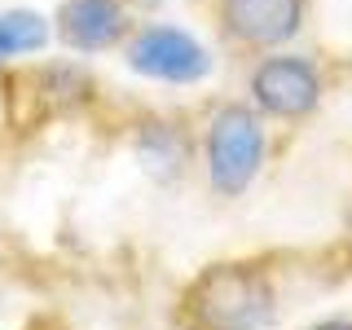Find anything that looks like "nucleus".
<instances>
[{
  "mask_svg": "<svg viewBox=\"0 0 352 330\" xmlns=\"http://www.w3.org/2000/svg\"><path fill=\"white\" fill-rule=\"evenodd\" d=\"M278 313L269 273L256 264H212L185 291L190 330H264Z\"/></svg>",
  "mask_w": 352,
  "mask_h": 330,
  "instance_id": "nucleus-1",
  "label": "nucleus"
},
{
  "mask_svg": "<svg viewBox=\"0 0 352 330\" xmlns=\"http://www.w3.org/2000/svg\"><path fill=\"white\" fill-rule=\"evenodd\" d=\"M264 163V124L251 106H220L207 124V181L220 198L247 194Z\"/></svg>",
  "mask_w": 352,
  "mask_h": 330,
  "instance_id": "nucleus-2",
  "label": "nucleus"
},
{
  "mask_svg": "<svg viewBox=\"0 0 352 330\" xmlns=\"http://www.w3.org/2000/svg\"><path fill=\"white\" fill-rule=\"evenodd\" d=\"M251 97L273 119H308L322 106V75L300 53H273L251 71Z\"/></svg>",
  "mask_w": 352,
  "mask_h": 330,
  "instance_id": "nucleus-3",
  "label": "nucleus"
},
{
  "mask_svg": "<svg viewBox=\"0 0 352 330\" xmlns=\"http://www.w3.org/2000/svg\"><path fill=\"white\" fill-rule=\"evenodd\" d=\"M128 66L137 75H150V80H163V84H198L212 71V53L190 31L146 27L128 44Z\"/></svg>",
  "mask_w": 352,
  "mask_h": 330,
  "instance_id": "nucleus-4",
  "label": "nucleus"
},
{
  "mask_svg": "<svg viewBox=\"0 0 352 330\" xmlns=\"http://www.w3.org/2000/svg\"><path fill=\"white\" fill-rule=\"evenodd\" d=\"M308 0H220V27L242 49H278L300 36Z\"/></svg>",
  "mask_w": 352,
  "mask_h": 330,
  "instance_id": "nucleus-5",
  "label": "nucleus"
},
{
  "mask_svg": "<svg viewBox=\"0 0 352 330\" xmlns=\"http://www.w3.org/2000/svg\"><path fill=\"white\" fill-rule=\"evenodd\" d=\"M128 31L124 0H66L58 14V36L80 53L115 49Z\"/></svg>",
  "mask_w": 352,
  "mask_h": 330,
  "instance_id": "nucleus-6",
  "label": "nucleus"
},
{
  "mask_svg": "<svg viewBox=\"0 0 352 330\" xmlns=\"http://www.w3.org/2000/svg\"><path fill=\"white\" fill-rule=\"evenodd\" d=\"M49 44V22L31 9H9L0 14V62L22 58V53H40Z\"/></svg>",
  "mask_w": 352,
  "mask_h": 330,
  "instance_id": "nucleus-7",
  "label": "nucleus"
},
{
  "mask_svg": "<svg viewBox=\"0 0 352 330\" xmlns=\"http://www.w3.org/2000/svg\"><path fill=\"white\" fill-rule=\"evenodd\" d=\"M313 330H352V322H348V317H330V322L313 326Z\"/></svg>",
  "mask_w": 352,
  "mask_h": 330,
  "instance_id": "nucleus-8",
  "label": "nucleus"
}]
</instances>
